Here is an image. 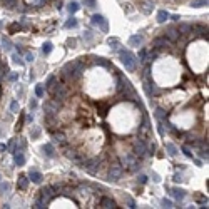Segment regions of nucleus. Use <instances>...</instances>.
Returning <instances> with one entry per match:
<instances>
[{
	"mask_svg": "<svg viewBox=\"0 0 209 209\" xmlns=\"http://www.w3.org/2000/svg\"><path fill=\"white\" fill-rule=\"evenodd\" d=\"M117 54H119V59H121V62L124 64V67H126L129 72H136V69H137L136 55H134L130 50H126V49H119Z\"/></svg>",
	"mask_w": 209,
	"mask_h": 209,
	"instance_id": "f257e3e1",
	"label": "nucleus"
},
{
	"mask_svg": "<svg viewBox=\"0 0 209 209\" xmlns=\"http://www.w3.org/2000/svg\"><path fill=\"white\" fill-rule=\"evenodd\" d=\"M132 154L136 156L137 159H144L149 156L147 151V141L142 139V137H136L132 139Z\"/></svg>",
	"mask_w": 209,
	"mask_h": 209,
	"instance_id": "f03ea898",
	"label": "nucleus"
},
{
	"mask_svg": "<svg viewBox=\"0 0 209 209\" xmlns=\"http://www.w3.org/2000/svg\"><path fill=\"white\" fill-rule=\"evenodd\" d=\"M50 94H52V97H54V99L64 102L65 99L70 95V89L67 87V84H65V82H55L54 87H52V90H50Z\"/></svg>",
	"mask_w": 209,
	"mask_h": 209,
	"instance_id": "7ed1b4c3",
	"label": "nucleus"
},
{
	"mask_svg": "<svg viewBox=\"0 0 209 209\" xmlns=\"http://www.w3.org/2000/svg\"><path fill=\"white\" fill-rule=\"evenodd\" d=\"M122 174H124V167L121 166V162L111 164V166H109V172H107V181L115 182V181H119L121 177H122Z\"/></svg>",
	"mask_w": 209,
	"mask_h": 209,
	"instance_id": "20e7f679",
	"label": "nucleus"
},
{
	"mask_svg": "<svg viewBox=\"0 0 209 209\" xmlns=\"http://www.w3.org/2000/svg\"><path fill=\"white\" fill-rule=\"evenodd\" d=\"M171 45H172V42H171V40L167 39L166 35H161V37H156V39L152 40V43H151V49H157V50H164V49H169Z\"/></svg>",
	"mask_w": 209,
	"mask_h": 209,
	"instance_id": "39448f33",
	"label": "nucleus"
},
{
	"mask_svg": "<svg viewBox=\"0 0 209 209\" xmlns=\"http://www.w3.org/2000/svg\"><path fill=\"white\" fill-rule=\"evenodd\" d=\"M60 105L62 102L57 101V99H49L47 102H45V105H43V111H45V114H52V115H57V112L60 111Z\"/></svg>",
	"mask_w": 209,
	"mask_h": 209,
	"instance_id": "423d86ee",
	"label": "nucleus"
},
{
	"mask_svg": "<svg viewBox=\"0 0 209 209\" xmlns=\"http://www.w3.org/2000/svg\"><path fill=\"white\" fill-rule=\"evenodd\" d=\"M90 24H92V25H95V27H99L102 32H107V30H109L107 20H105L101 14H94V15H92V18H90Z\"/></svg>",
	"mask_w": 209,
	"mask_h": 209,
	"instance_id": "0eeeda50",
	"label": "nucleus"
},
{
	"mask_svg": "<svg viewBox=\"0 0 209 209\" xmlns=\"http://www.w3.org/2000/svg\"><path fill=\"white\" fill-rule=\"evenodd\" d=\"M52 134V144H59V146H62V147H65L67 146V136H65L62 130H54V132H50Z\"/></svg>",
	"mask_w": 209,
	"mask_h": 209,
	"instance_id": "6e6552de",
	"label": "nucleus"
},
{
	"mask_svg": "<svg viewBox=\"0 0 209 209\" xmlns=\"http://www.w3.org/2000/svg\"><path fill=\"white\" fill-rule=\"evenodd\" d=\"M40 199H42L43 202H45V204H49V202L52 201V199L55 198V192L52 191V188L50 186H45V188H42L40 189V196H39Z\"/></svg>",
	"mask_w": 209,
	"mask_h": 209,
	"instance_id": "1a4fd4ad",
	"label": "nucleus"
},
{
	"mask_svg": "<svg viewBox=\"0 0 209 209\" xmlns=\"http://www.w3.org/2000/svg\"><path fill=\"white\" fill-rule=\"evenodd\" d=\"M99 207H102V209H115V207H119V206L115 204V201L114 199H111V198H107V196H104V198H101L99 199Z\"/></svg>",
	"mask_w": 209,
	"mask_h": 209,
	"instance_id": "9d476101",
	"label": "nucleus"
},
{
	"mask_svg": "<svg viewBox=\"0 0 209 209\" xmlns=\"http://www.w3.org/2000/svg\"><path fill=\"white\" fill-rule=\"evenodd\" d=\"M192 32H194V35L204 37V39L207 40V25H199V24H194V25H192Z\"/></svg>",
	"mask_w": 209,
	"mask_h": 209,
	"instance_id": "9b49d317",
	"label": "nucleus"
},
{
	"mask_svg": "<svg viewBox=\"0 0 209 209\" xmlns=\"http://www.w3.org/2000/svg\"><path fill=\"white\" fill-rule=\"evenodd\" d=\"M164 35H166L167 39H169L171 42L174 43L177 39H179V35H181V34H179V30H177V27H169V29L166 30V34H164Z\"/></svg>",
	"mask_w": 209,
	"mask_h": 209,
	"instance_id": "f8f14e48",
	"label": "nucleus"
},
{
	"mask_svg": "<svg viewBox=\"0 0 209 209\" xmlns=\"http://www.w3.org/2000/svg\"><path fill=\"white\" fill-rule=\"evenodd\" d=\"M167 191L171 192V196H172L174 199H179V201H182L184 198H186V191L184 189H181V188H167Z\"/></svg>",
	"mask_w": 209,
	"mask_h": 209,
	"instance_id": "ddd939ff",
	"label": "nucleus"
},
{
	"mask_svg": "<svg viewBox=\"0 0 209 209\" xmlns=\"http://www.w3.org/2000/svg\"><path fill=\"white\" fill-rule=\"evenodd\" d=\"M29 181H32V182H35V184H40L43 181V176L39 172L37 169H30V172H29Z\"/></svg>",
	"mask_w": 209,
	"mask_h": 209,
	"instance_id": "4468645a",
	"label": "nucleus"
},
{
	"mask_svg": "<svg viewBox=\"0 0 209 209\" xmlns=\"http://www.w3.org/2000/svg\"><path fill=\"white\" fill-rule=\"evenodd\" d=\"M177 30H179L181 35H191L192 34V24H184V22H181Z\"/></svg>",
	"mask_w": 209,
	"mask_h": 209,
	"instance_id": "2eb2a0df",
	"label": "nucleus"
},
{
	"mask_svg": "<svg viewBox=\"0 0 209 209\" xmlns=\"http://www.w3.org/2000/svg\"><path fill=\"white\" fill-rule=\"evenodd\" d=\"M17 188L20 189V191H25L27 188H29V176H18V179H17Z\"/></svg>",
	"mask_w": 209,
	"mask_h": 209,
	"instance_id": "dca6fc26",
	"label": "nucleus"
},
{
	"mask_svg": "<svg viewBox=\"0 0 209 209\" xmlns=\"http://www.w3.org/2000/svg\"><path fill=\"white\" fill-rule=\"evenodd\" d=\"M14 161L18 167L25 164V156H24V151H15L14 152Z\"/></svg>",
	"mask_w": 209,
	"mask_h": 209,
	"instance_id": "f3484780",
	"label": "nucleus"
},
{
	"mask_svg": "<svg viewBox=\"0 0 209 209\" xmlns=\"http://www.w3.org/2000/svg\"><path fill=\"white\" fill-rule=\"evenodd\" d=\"M42 151H43V154L47 156V157H54V156H55V149H54V144H52V142L43 144L42 146Z\"/></svg>",
	"mask_w": 209,
	"mask_h": 209,
	"instance_id": "a211bd4d",
	"label": "nucleus"
},
{
	"mask_svg": "<svg viewBox=\"0 0 209 209\" xmlns=\"http://www.w3.org/2000/svg\"><path fill=\"white\" fill-rule=\"evenodd\" d=\"M107 43H109V47H111L112 50L117 52V50H119V43H121V40L117 39V37H111V39H107Z\"/></svg>",
	"mask_w": 209,
	"mask_h": 209,
	"instance_id": "6ab92c4d",
	"label": "nucleus"
},
{
	"mask_svg": "<svg viewBox=\"0 0 209 209\" xmlns=\"http://www.w3.org/2000/svg\"><path fill=\"white\" fill-rule=\"evenodd\" d=\"M142 43V35H132L129 39V45H132V47H141Z\"/></svg>",
	"mask_w": 209,
	"mask_h": 209,
	"instance_id": "aec40b11",
	"label": "nucleus"
},
{
	"mask_svg": "<svg viewBox=\"0 0 209 209\" xmlns=\"http://www.w3.org/2000/svg\"><path fill=\"white\" fill-rule=\"evenodd\" d=\"M169 12H166V10H159L157 12V22L159 24H164L166 20H169Z\"/></svg>",
	"mask_w": 209,
	"mask_h": 209,
	"instance_id": "412c9836",
	"label": "nucleus"
},
{
	"mask_svg": "<svg viewBox=\"0 0 209 209\" xmlns=\"http://www.w3.org/2000/svg\"><path fill=\"white\" fill-rule=\"evenodd\" d=\"M154 115L157 117L159 121H161V122H164V121L167 119V112L164 111V109H161V107H157V109H156V114H154Z\"/></svg>",
	"mask_w": 209,
	"mask_h": 209,
	"instance_id": "4be33fe9",
	"label": "nucleus"
},
{
	"mask_svg": "<svg viewBox=\"0 0 209 209\" xmlns=\"http://www.w3.org/2000/svg\"><path fill=\"white\" fill-rule=\"evenodd\" d=\"M166 151H167V154L172 156V157H174V156H177V152H179V151H177V147L172 144V142H167V144H166Z\"/></svg>",
	"mask_w": 209,
	"mask_h": 209,
	"instance_id": "5701e85b",
	"label": "nucleus"
},
{
	"mask_svg": "<svg viewBox=\"0 0 209 209\" xmlns=\"http://www.w3.org/2000/svg\"><path fill=\"white\" fill-rule=\"evenodd\" d=\"M94 64H97V65H102V67H111V62L109 60H105V59H102V57H94Z\"/></svg>",
	"mask_w": 209,
	"mask_h": 209,
	"instance_id": "b1692460",
	"label": "nucleus"
},
{
	"mask_svg": "<svg viewBox=\"0 0 209 209\" xmlns=\"http://www.w3.org/2000/svg\"><path fill=\"white\" fill-rule=\"evenodd\" d=\"M57 82V79H55V76H50L47 79V82H45V90H49V92H50L52 90V87H54V84Z\"/></svg>",
	"mask_w": 209,
	"mask_h": 209,
	"instance_id": "393cba45",
	"label": "nucleus"
},
{
	"mask_svg": "<svg viewBox=\"0 0 209 209\" xmlns=\"http://www.w3.org/2000/svg\"><path fill=\"white\" fill-rule=\"evenodd\" d=\"M77 18H74L72 15H70V18H67V22H65V29H74V27H77Z\"/></svg>",
	"mask_w": 209,
	"mask_h": 209,
	"instance_id": "a878e982",
	"label": "nucleus"
},
{
	"mask_svg": "<svg viewBox=\"0 0 209 209\" xmlns=\"http://www.w3.org/2000/svg\"><path fill=\"white\" fill-rule=\"evenodd\" d=\"M79 8H80V5L77 4V2H70V4L67 5V10L70 12V15H74L77 10H79Z\"/></svg>",
	"mask_w": 209,
	"mask_h": 209,
	"instance_id": "bb28decb",
	"label": "nucleus"
},
{
	"mask_svg": "<svg viewBox=\"0 0 209 209\" xmlns=\"http://www.w3.org/2000/svg\"><path fill=\"white\" fill-rule=\"evenodd\" d=\"M2 45H4L5 52H10L12 50V42L8 40V37H2Z\"/></svg>",
	"mask_w": 209,
	"mask_h": 209,
	"instance_id": "cd10ccee",
	"label": "nucleus"
},
{
	"mask_svg": "<svg viewBox=\"0 0 209 209\" xmlns=\"http://www.w3.org/2000/svg\"><path fill=\"white\" fill-rule=\"evenodd\" d=\"M204 5H207V0H191V7H194V8L204 7Z\"/></svg>",
	"mask_w": 209,
	"mask_h": 209,
	"instance_id": "c85d7f7f",
	"label": "nucleus"
},
{
	"mask_svg": "<svg viewBox=\"0 0 209 209\" xmlns=\"http://www.w3.org/2000/svg\"><path fill=\"white\" fill-rule=\"evenodd\" d=\"M52 49H54V45H52L50 42H45L42 45V52H43V55H49L52 52Z\"/></svg>",
	"mask_w": 209,
	"mask_h": 209,
	"instance_id": "c756f323",
	"label": "nucleus"
},
{
	"mask_svg": "<svg viewBox=\"0 0 209 209\" xmlns=\"http://www.w3.org/2000/svg\"><path fill=\"white\" fill-rule=\"evenodd\" d=\"M139 7H141V10L144 12V14H151V10H152V5H149L147 2H142Z\"/></svg>",
	"mask_w": 209,
	"mask_h": 209,
	"instance_id": "7c9ffc66",
	"label": "nucleus"
},
{
	"mask_svg": "<svg viewBox=\"0 0 209 209\" xmlns=\"http://www.w3.org/2000/svg\"><path fill=\"white\" fill-rule=\"evenodd\" d=\"M146 59H147V50H146V49L142 47L141 50H139V62H141V64H144Z\"/></svg>",
	"mask_w": 209,
	"mask_h": 209,
	"instance_id": "2f4dec72",
	"label": "nucleus"
},
{
	"mask_svg": "<svg viewBox=\"0 0 209 209\" xmlns=\"http://www.w3.org/2000/svg\"><path fill=\"white\" fill-rule=\"evenodd\" d=\"M35 95L37 97H43V95H45V89H43V85H37L35 87Z\"/></svg>",
	"mask_w": 209,
	"mask_h": 209,
	"instance_id": "473e14b6",
	"label": "nucleus"
},
{
	"mask_svg": "<svg viewBox=\"0 0 209 209\" xmlns=\"http://www.w3.org/2000/svg\"><path fill=\"white\" fill-rule=\"evenodd\" d=\"M45 206H47V204H45V202H43L40 198H37V199H35V204H34V207H35V209H43Z\"/></svg>",
	"mask_w": 209,
	"mask_h": 209,
	"instance_id": "72a5a7b5",
	"label": "nucleus"
},
{
	"mask_svg": "<svg viewBox=\"0 0 209 209\" xmlns=\"http://www.w3.org/2000/svg\"><path fill=\"white\" fill-rule=\"evenodd\" d=\"M124 201H126L127 202V206H129V207H137V206H136V201H134V199L132 198H130V196H126V198H124Z\"/></svg>",
	"mask_w": 209,
	"mask_h": 209,
	"instance_id": "f704fd0d",
	"label": "nucleus"
},
{
	"mask_svg": "<svg viewBox=\"0 0 209 209\" xmlns=\"http://www.w3.org/2000/svg\"><path fill=\"white\" fill-rule=\"evenodd\" d=\"M40 132H42V130H40V127H34V129L30 130V136H32V139H37V137L40 136Z\"/></svg>",
	"mask_w": 209,
	"mask_h": 209,
	"instance_id": "c9c22d12",
	"label": "nucleus"
},
{
	"mask_svg": "<svg viewBox=\"0 0 209 209\" xmlns=\"http://www.w3.org/2000/svg\"><path fill=\"white\" fill-rule=\"evenodd\" d=\"M8 189H10V184H8L7 181H5V182H0V194L5 192V191H8Z\"/></svg>",
	"mask_w": 209,
	"mask_h": 209,
	"instance_id": "e433bc0d",
	"label": "nucleus"
},
{
	"mask_svg": "<svg viewBox=\"0 0 209 209\" xmlns=\"http://www.w3.org/2000/svg\"><path fill=\"white\" fill-rule=\"evenodd\" d=\"M161 204H162V207H167V209H169V207H174V206H172V201H169V199H166V198L161 201Z\"/></svg>",
	"mask_w": 209,
	"mask_h": 209,
	"instance_id": "4c0bfd02",
	"label": "nucleus"
},
{
	"mask_svg": "<svg viewBox=\"0 0 209 209\" xmlns=\"http://www.w3.org/2000/svg\"><path fill=\"white\" fill-rule=\"evenodd\" d=\"M12 59H14V62H15V64H18V65H24V64H25V62L22 60V57L18 54H14V55H12Z\"/></svg>",
	"mask_w": 209,
	"mask_h": 209,
	"instance_id": "58836bf2",
	"label": "nucleus"
},
{
	"mask_svg": "<svg viewBox=\"0 0 209 209\" xmlns=\"http://www.w3.org/2000/svg\"><path fill=\"white\" fill-rule=\"evenodd\" d=\"M7 79L10 80V82H15V80H18V74H17V72H12V74H7Z\"/></svg>",
	"mask_w": 209,
	"mask_h": 209,
	"instance_id": "ea45409f",
	"label": "nucleus"
},
{
	"mask_svg": "<svg viewBox=\"0 0 209 209\" xmlns=\"http://www.w3.org/2000/svg\"><path fill=\"white\" fill-rule=\"evenodd\" d=\"M147 179H149V177L146 176V174H141V176L137 177V182H139V184H146V182H147Z\"/></svg>",
	"mask_w": 209,
	"mask_h": 209,
	"instance_id": "a19ab883",
	"label": "nucleus"
},
{
	"mask_svg": "<svg viewBox=\"0 0 209 209\" xmlns=\"http://www.w3.org/2000/svg\"><path fill=\"white\" fill-rule=\"evenodd\" d=\"M10 111L12 112H18V102L17 101H12L10 102Z\"/></svg>",
	"mask_w": 209,
	"mask_h": 209,
	"instance_id": "79ce46f5",
	"label": "nucleus"
},
{
	"mask_svg": "<svg viewBox=\"0 0 209 209\" xmlns=\"http://www.w3.org/2000/svg\"><path fill=\"white\" fill-rule=\"evenodd\" d=\"M182 152H184V156H186V157H191L192 159V152L189 151L188 146H182Z\"/></svg>",
	"mask_w": 209,
	"mask_h": 209,
	"instance_id": "37998d69",
	"label": "nucleus"
},
{
	"mask_svg": "<svg viewBox=\"0 0 209 209\" xmlns=\"http://www.w3.org/2000/svg\"><path fill=\"white\" fill-rule=\"evenodd\" d=\"M67 45L69 47H77V39H67Z\"/></svg>",
	"mask_w": 209,
	"mask_h": 209,
	"instance_id": "c03bdc74",
	"label": "nucleus"
},
{
	"mask_svg": "<svg viewBox=\"0 0 209 209\" xmlns=\"http://www.w3.org/2000/svg\"><path fill=\"white\" fill-rule=\"evenodd\" d=\"M157 130H159V134H161L162 137L166 136V130H164V126H162V122L159 121V126H157Z\"/></svg>",
	"mask_w": 209,
	"mask_h": 209,
	"instance_id": "a18cd8bd",
	"label": "nucleus"
},
{
	"mask_svg": "<svg viewBox=\"0 0 209 209\" xmlns=\"http://www.w3.org/2000/svg\"><path fill=\"white\" fill-rule=\"evenodd\" d=\"M37 105H39V104H37V101H35V99H32V101L29 102V107H30V111H35V109H37Z\"/></svg>",
	"mask_w": 209,
	"mask_h": 209,
	"instance_id": "49530a36",
	"label": "nucleus"
},
{
	"mask_svg": "<svg viewBox=\"0 0 209 209\" xmlns=\"http://www.w3.org/2000/svg\"><path fill=\"white\" fill-rule=\"evenodd\" d=\"M172 181H174V182H182V176H181V174H174V176H172Z\"/></svg>",
	"mask_w": 209,
	"mask_h": 209,
	"instance_id": "de8ad7c7",
	"label": "nucleus"
},
{
	"mask_svg": "<svg viewBox=\"0 0 209 209\" xmlns=\"http://www.w3.org/2000/svg\"><path fill=\"white\" fill-rule=\"evenodd\" d=\"M95 4H97L95 0H85V5H87L89 8H94V7H95Z\"/></svg>",
	"mask_w": 209,
	"mask_h": 209,
	"instance_id": "09e8293b",
	"label": "nucleus"
},
{
	"mask_svg": "<svg viewBox=\"0 0 209 209\" xmlns=\"http://www.w3.org/2000/svg\"><path fill=\"white\" fill-rule=\"evenodd\" d=\"M152 181H154V182H161V177H159V174L152 172Z\"/></svg>",
	"mask_w": 209,
	"mask_h": 209,
	"instance_id": "8fccbe9b",
	"label": "nucleus"
},
{
	"mask_svg": "<svg viewBox=\"0 0 209 209\" xmlns=\"http://www.w3.org/2000/svg\"><path fill=\"white\" fill-rule=\"evenodd\" d=\"M169 18H171V20H172V22H179V15H177V14H174V15H169Z\"/></svg>",
	"mask_w": 209,
	"mask_h": 209,
	"instance_id": "3c124183",
	"label": "nucleus"
},
{
	"mask_svg": "<svg viewBox=\"0 0 209 209\" xmlns=\"http://www.w3.org/2000/svg\"><path fill=\"white\" fill-rule=\"evenodd\" d=\"M84 40H92V34L85 32V34H84Z\"/></svg>",
	"mask_w": 209,
	"mask_h": 209,
	"instance_id": "603ef678",
	"label": "nucleus"
},
{
	"mask_svg": "<svg viewBox=\"0 0 209 209\" xmlns=\"http://www.w3.org/2000/svg\"><path fill=\"white\" fill-rule=\"evenodd\" d=\"M25 60H27V62H32V60H34V55H32V54H25Z\"/></svg>",
	"mask_w": 209,
	"mask_h": 209,
	"instance_id": "864d4df0",
	"label": "nucleus"
},
{
	"mask_svg": "<svg viewBox=\"0 0 209 209\" xmlns=\"http://www.w3.org/2000/svg\"><path fill=\"white\" fill-rule=\"evenodd\" d=\"M27 122H29V124L34 122V115H27Z\"/></svg>",
	"mask_w": 209,
	"mask_h": 209,
	"instance_id": "5fc2aeb1",
	"label": "nucleus"
},
{
	"mask_svg": "<svg viewBox=\"0 0 209 209\" xmlns=\"http://www.w3.org/2000/svg\"><path fill=\"white\" fill-rule=\"evenodd\" d=\"M0 151H7V146H5V144H0Z\"/></svg>",
	"mask_w": 209,
	"mask_h": 209,
	"instance_id": "6e6d98bb",
	"label": "nucleus"
},
{
	"mask_svg": "<svg viewBox=\"0 0 209 209\" xmlns=\"http://www.w3.org/2000/svg\"><path fill=\"white\" fill-rule=\"evenodd\" d=\"M0 29H2V22H0Z\"/></svg>",
	"mask_w": 209,
	"mask_h": 209,
	"instance_id": "4d7b16f0",
	"label": "nucleus"
}]
</instances>
